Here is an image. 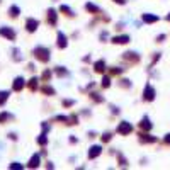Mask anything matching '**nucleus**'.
I'll return each mask as SVG.
<instances>
[{
	"label": "nucleus",
	"instance_id": "nucleus-20",
	"mask_svg": "<svg viewBox=\"0 0 170 170\" xmlns=\"http://www.w3.org/2000/svg\"><path fill=\"white\" fill-rule=\"evenodd\" d=\"M169 20H170V15H169Z\"/></svg>",
	"mask_w": 170,
	"mask_h": 170
},
{
	"label": "nucleus",
	"instance_id": "nucleus-4",
	"mask_svg": "<svg viewBox=\"0 0 170 170\" xmlns=\"http://www.w3.org/2000/svg\"><path fill=\"white\" fill-rule=\"evenodd\" d=\"M101 146H92V148H90V151H88V158H95V156L99 155V153H101Z\"/></svg>",
	"mask_w": 170,
	"mask_h": 170
},
{
	"label": "nucleus",
	"instance_id": "nucleus-7",
	"mask_svg": "<svg viewBox=\"0 0 170 170\" xmlns=\"http://www.w3.org/2000/svg\"><path fill=\"white\" fill-rule=\"evenodd\" d=\"M145 99H148V101H151L153 99V88L150 87H146V90H145Z\"/></svg>",
	"mask_w": 170,
	"mask_h": 170
},
{
	"label": "nucleus",
	"instance_id": "nucleus-11",
	"mask_svg": "<svg viewBox=\"0 0 170 170\" xmlns=\"http://www.w3.org/2000/svg\"><path fill=\"white\" fill-rule=\"evenodd\" d=\"M141 128H145V129H150V128H151V124H150L148 117H145V119L141 121Z\"/></svg>",
	"mask_w": 170,
	"mask_h": 170
},
{
	"label": "nucleus",
	"instance_id": "nucleus-19",
	"mask_svg": "<svg viewBox=\"0 0 170 170\" xmlns=\"http://www.w3.org/2000/svg\"><path fill=\"white\" fill-rule=\"evenodd\" d=\"M165 140H167V143H170V135H167V138H165Z\"/></svg>",
	"mask_w": 170,
	"mask_h": 170
},
{
	"label": "nucleus",
	"instance_id": "nucleus-1",
	"mask_svg": "<svg viewBox=\"0 0 170 170\" xmlns=\"http://www.w3.org/2000/svg\"><path fill=\"white\" fill-rule=\"evenodd\" d=\"M34 53L38 54V58L43 60V61L49 60V51H48L46 48H36V51H34Z\"/></svg>",
	"mask_w": 170,
	"mask_h": 170
},
{
	"label": "nucleus",
	"instance_id": "nucleus-5",
	"mask_svg": "<svg viewBox=\"0 0 170 170\" xmlns=\"http://www.w3.org/2000/svg\"><path fill=\"white\" fill-rule=\"evenodd\" d=\"M36 27H38V20L36 19L27 20V31H36Z\"/></svg>",
	"mask_w": 170,
	"mask_h": 170
},
{
	"label": "nucleus",
	"instance_id": "nucleus-8",
	"mask_svg": "<svg viewBox=\"0 0 170 170\" xmlns=\"http://www.w3.org/2000/svg\"><path fill=\"white\" fill-rule=\"evenodd\" d=\"M129 38L128 36H119V38H114V43H119V44H122V43H128Z\"/></svg>",
	"mask_w": 170,
	"mask_h": 170
},
{
	"label": "nucleus",
	"instance_id": "nucleus-2",
	"mask_svg": "<svg viewBox=\"0 0 170 170\" xmlns=\"http://www.w3.org/2000/svg\"><path fill=\"white\" fill-rule=\"evenodd\" d=\"M0 34H2V36H7V38H9V39H14V36H15V34H14V31L12 29H9V27H2V29H0Z\"/></svg>",
	"mask_w": 170,
	"mask_h": 170
},
{
	"label": "nucleus",
	"instance_id": "nucleus-12",
	"mask_svg": "<svg viewBox=\"0 0 170 170\" xmlns=\"http://www.w3.org/2000/svg\"><path fill=\"white\" fill-rule=\"evenodd\" d=\"M104 67H106L104 61H97V63H95V70H97V72H104Z\"/></svg>",
	"mask_w": 170,
	"mask_h": 170
},
{
	"label": "nucleus",
	"instance_id": "nucleus-17",
	"mask_svg": "<svg viewBox=\"0 0 170 170\" xmlns=\"http://www.w3.org/2000/svg\"><path fill=\"white\" fill-rule=\"evenodd\" d=\"M10 14H12V15H17V14H19V9H17V7H12V9H10Z\"/></svg>",
	"mask_w": 170,
	"mask_h": 170
},
{
	"label": "nucleus",
	"instance_id": "nucleus-3",
	"mask_svg": "<svg viewBox=\"0 0 170 170\" xmlns=\"http://www.w3.org/2000/svg\"><path fill=\"white\" fill-rule=\"evenodd\" d=\"M117 131H119V133H122V135H126V133H129V131H131V124H129V122H122L121 126L117 128Z\"/></svg>",
	"mask_w": 170,
	"mask_h": 170
},
{
	"label": "nucleus",
	"instance_id": "nucleus-9",
	"mask_svg": "<svg viewBox=\"0 0 170 170\" xmlns=\"http://www.w3.org/2000/svg\"><path fill=\"white\" fill-rule=\"evenodd\" d=\"M143 20H146V22H155V20H158V17L156 15H143Z\"/></svg>",
	"mask_w": 170,
	"mask_h": 170
},
{
	"label": "nucleus",
	"instance_id": "nucleus-6",
	"mask_svg": "<svg viewBox=\"0 0 170 170\" xmlns=\"http://www.w3.org/2000/svg\"><path fill=\"white\" fill-rule=\"evenodd\" d=\"M58 46L60 48H65L67 46V38H65V34H58Z\"/></svg>",
	"mask_w": 170,
	"mask_h": 170
},
{
	"label": "nucleus",
	"instance_id": "nucleus-15",
	"mask_svg": "<svg viewBox=\"0 0 170 170\" xmlns=\"http://www.w3.org/2000/svg\"><path fill=\"white\" fill-rule=\"evenodd\" d=\"M7 97H9V94H7V92H0V104L5 101Z\"/></svg>",
	"mask_w": 170,
	"mask_h": 170
},
{
	"label": "nucleus",
	"instance_id": "nucleus-13",
	"mask_svg": "<svg viewBox=\"0 0 170 170\" xmlns=\"http://www.w3.org/2000/svg\"><path fill=\"white\" fill-rule=\"evenodd\" d=\"M38 163H39V156L36 155V156H33V158H31V163H29V165H31V167H36Z\"/></svg>",
	"mask_w": 170,
	"mask_h": 170
},
{
	"label": "nucleus",
	"instance_id": "nucleus-14",
	"mask_svg": "<svg viewBox=\"0 0 170 170\" xmlns=\"http://www.w3.org/2000/svg\"><path fill=\"white\" fill-rule=\"evenodd\" d=\"M54 20H56V14H54V10H49V22L54 24Z\"/></svg>",
	"mask_w": 170,
	"mask_h": 170
},
{
	"label": "nucleus",
	"instance_id": "nucleus-18",
	"mask_svg": "<svg viewBox=\"0 0 170 170\" xmlns=\"http://www.w3.org/2000/svg\"><path fill=\"white\" fill-rule=\"evenodd\" d=\"M38 141H39L41 145H44V143H46V136H41V138L38 140Z\"/></svg>",
	"mask_w": 170,
	"mask_h": 170
},
{
	"label": "nucleus",
	"instance_id": "nucleus-16",
	"mask_svg": "<svg viewBox=\"0 0 170 170\" xmlns=\"http://www.w3.org/2000/svg\"><path fill=\"white\" fill-rule=\"evenodd\" d=\"M87 10H92V12H97L99 9H97L95 5H92V4H87Z\"/></svg>",
	"mask_w": 170,
	"mask_h": 170
},
{
	"label": "nucleus",
	"instance_id": "nucleus-10",
	"mask_svg": "<svg viewBox=\"0 0 170 170\" xmlns=\"http://www.w3.org/2000/svg\"><path fill=\"white\" fill-rule=\"evenodd\" d=\"M22 85H24V80H22V78H15L14 88H15V90H19V88H22Z\"/></svg>",
	"mask_w": 170,
	"mask_h": 170
}]
</instances>
